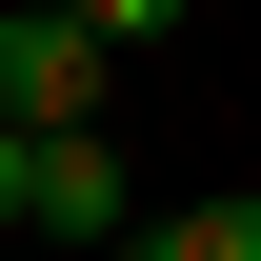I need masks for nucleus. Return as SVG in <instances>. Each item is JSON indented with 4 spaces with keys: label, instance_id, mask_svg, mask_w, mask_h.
<instances>
[{
    "label": "nucleus",
    "instance_id": "obj_2",
    "mask_svg": "<svg viewBox=\"0 0 261 261\" xmlns=\"http://www.w3.org/2000/svg\"><path fill=\"white\" fill-rule=\"evenodd\" d=\"M20 221H40V241H81V261H100V241H141L121 141H100V121H81V141H40V161H20Z\"/></svg>",
    "mask_w": 261,
    "mask_h": 261
},
{
    "label": "nucleus",
    "instance_id": "obj_3",
    "mask_svg": "<svg viewBox=\"0 0 261 261\" xmlns=\"http://www.w3.org/2000/svg\"><path fill=\"white\" fill-rule=\"evenodd\" d=\"M141 261H261V201H161Z\"/></svg>",
    "mask_w": 261,
    "mask_h": 261
},
{
    "label": "nucleus",
    "instance_id": "obj_4",
    "mask_svg": "<svg viewBox=\"0 0 261 261\" xmlns=\"http://www.w3.org/2000/svg\"><path fill=\"white\" fill-rule=\"evenodd\" d=\"M61 20L100 40V61H121V40H181V0H61Z\"/></svg>",
    "mask_w": 261,
    "mask_h": 261
},
{
    "label": "nucleus",
    "instance_id": "obj_1",
    "mask_svg": "<svg viewBox=\"0 0 261 261\" xmlns=\"http://www.w3.org/2000/svg\"><path fill=\"white\" fill-rule=\"evenodd\" d=\"M0 121H20V141H81V121H100V40L61 20V0L0 20Z\"/></svg>",
    "mask_w": 261,
    "mask_h": 261
},
{
    "label": "nucleus",
    "instance_id": "obj_7",
    "mask_svg": "<svg viewBox=\"0 0 261 261\" xmlns=\"http://www.w3.org/2000/svg\"><path fill=\"white\" fill-rule=\"evenodd\" d=\"M0 20H20V0H0Z\"/></svg>",
    "mask_w": 261,
    "mask_h": 261
},
{
    "label": "nucleus",
    "instance_id": "obj_6",
    "mask_svg": "<svg viewBox=\"0 0 261 261\" xmlns=\"http://www.w3.org/2000/svg\"><path fill=\"white\" fill-rule=\"evenodd\" d=\"M100 261H141V241H100Z\"/></svg>",
    "mask_w": 261,
    "mask_h": 261
},
{
    "label": "nucleus",
    "instance_id": "obj_5",
    "mask_svg": "<svg viewBox=\"0 0 261 261\" xmlns=\"http://www.w3.org/2000/svg\"><path fill=\"white\" fill-rule=\"evenodd\" d=\"M20 161H40V141H20V121H0V221H20Z\"/></svg>",
    "mask_w": 261,
    "mask_h": 261
}]
</instances>
